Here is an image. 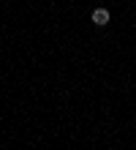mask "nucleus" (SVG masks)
<instances>
[{
    "label": "nucleus",
    "instance_id": "1",
    "mask_svg": "<svg viewBox=\"0 0 136 150\" xmlns=\"http://www.w3.org/2000/svg\"><path fill=\"white\" fill-rule=\"evenodd\" d=\"M93 22L98 25V28L109 25V11H106V8H95V11H93Z\"/></svg>",
    "mask_w": 136,
    "mask_h": 150
}]
</instances>
